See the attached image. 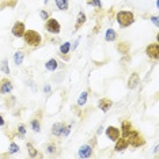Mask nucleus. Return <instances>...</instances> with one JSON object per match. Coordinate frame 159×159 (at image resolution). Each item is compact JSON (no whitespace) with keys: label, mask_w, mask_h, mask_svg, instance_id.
<instances>
[{"label":"nucleus","mask_w":159,"mask_h":159,"mask_svg":"<svg viewBox=\"0 0 159 159\" xmlns=\"http://www.w3.org/2000/svg\"><path fill=\"white\" fill-rule=\"evenodd\" d=\"M87 98H88V93L87 91H82L80 95H79V99H78V105L79 106H84L86 102H87Z\"/></svg>","instance_id":"nucleus-21"},{"label":"nucleus","mask_w":159,"mask_h":159,"mask_svg":"<svg viewBox=\"0 0 159 159\" xmlns=\"http://www.w3.org/2000/svg\"><path fill=\"white\" fill-rule=\"evenodd\" d=\"M93 155V147L90 144H84L79 148V157L80 158H90Z\"/></svg>","instance_id":"nucleus-12"},{"label":"nucleus","mask_w":159,"mask_h":159,"mask_svg":"<svg viewBox=\"0 0 159 159\" xmlns=\"http://www.w3.org/2000/svg\"><path fill=\"white\" fill-rule=\"evenodd\" d=\"M128 145H129V143H128V140H126V138H124V136L121 138V136H120V138L116 140L114 150H116L117 152H121L124 150H126V148H128Z\"/></svg>","instance_id":"nucleus-10"},{"label":"nucleus","mask_w":159,"mask_h":159,"mask_svg":"<svg viewBox=\"0 0 159 159\" xmlns=\"http://www.w3.org/2000/svg\"><path fill=\"white\" fill-rule=\"evenodd\" d=\"M55 4L59 10L67 11V10H68V6H69V0H55Z\"/></svg>","instance_id":"nucleus-17"},{"label":"nucleus","mask_w":159,"mask_h":159,"mask_svg":"<svg viewBox=\"0 0 159 159\" xmlns=\"http://www.w3.org/2000/svg\"><path fill=\"white\" fill-rule=\"evenodd\" d=\"M117 22L121 27H128L135 22V15L131 11H120L117 12Z\"/></svg>","instance_id":"nucleus-3"},{"label":"nucleus","mask_w":159,"mask_h":159,"mask_svg":"<svg viewBox=\"0 0 159 159\" xmlns=\"http://www.w3.org/2000/svg\"><path fill=\"white\" fill-rule=\"evenodd\" d=\"M69 50H71V42H64L61 46H60V56L61 57H64V60H68L69 57H68V53H69Z\"/></svg>","instance_id":"nucleus-13"},{"label":"nucleus","mask_w":159,"mask_h":159,"mask_svg":"<svg viewBox=\"0 0 159 159\" xmlns=\"http://www.w3.org/2000/svg\"><path fill=\"white\" fill-rule=\"evenodd\" d=\"M125 138H126V140H128L129 145H132V147H135V148L143 147V145L145 144V140H144V138L142 136V133L135 131V129H131V132H129Z\"/></svg>","instance_id":"nucleus-2"},{"label":"nucleus","mask_w":159,"mask_h":159,"mask_svg":"<svg viewBox=\"0 0 159 159\" xmlns=\"http://www.w3.org/2000/svg\"><path fill=\"white\" fill-rule=\"evenodd\" d=\"M69 131H71V125H65L63 124V129H61V136H68Z\"/></svg>","instance_id":"nucleus-27"},{"label":"nucleus","mask_w":159,"mask_h":159,"mask_svg":"<svg viewBox=\"0 0 159 159\" xmlns=\"http://www.w3.org/2000/svg\"><path fill=\"white\" fill-rule=\"evenodd\" d=\"M45 30L48 33H52V34H59L60 30H61V26L60 23L57 22V19L55 18H48L46 19V23H45Z\"/></svg>","instance_id":"nucleus-4"},{"label":"nucleus","mask_w":159,"mask_h":159,"mask_svg":"<svg viewBox=\"0 0 159 159\" xmlns=\"http://www.w3.org/2000/svg\"><path fill=\"white\" fill-rule=\"evenodd\" d=\"M23 40L27 46H33V48L40 46L41 42H42V37L36 30H26L23 34Z\"/></svg>","instance_id":"nucleus-1"},{"label":"nucleus","mask_w":159,"mask_h":159,"mask_svg":"<svg viewBox=\"0 0 159 159\" xmlns=\"http://www.w3.org/2000/svg\"><path fill=\"white\" fill-rule=\"evenodd\" d=\"M0 69H2L6 75L10 74V67H8V61H7V60H3V61H2V64H0Z\"/></svg>","instance_id":"nucleus-24"},{"label":"nucleus","mask_w":159,"mask_h":159,"mask_svg":"<svg viewBox=\"0 0 159 159\" xmlns=\"http://www.w3.org/2000/svg\"><path fill=\"white\" fill-rule=\"evenodd\" d=\"M105 40L107 42H113V41L117 40V31L113 30V29H107L106 30V34H105Z\"/></svg>","instance_id":"nucleus-15"},{"label":"nucleus","mask_w":159,"mask_h":159,"mask_svg":"<svg viewBox=\"0 0 159 159\" xmlns=\"http://www.w3.org/2000/svg\"><path fill=\"white\" fill-rule=\"evenodd\" d=\"M57 65H59V63H57L56 59H49L45 64V68L48 69V71H55V69L57 68Z\"/></svg>","instance_id":"nucleus-19"},{"label":"nucleus","mask_w":159,"mask_h":159,"mask_svg":"<svg viewBox=\"0 0 159 159\" xmlns=\"http://www.w3.org/2000/svg\"><path fill=\"white\" fill-rule=\"evenodd\" d=\"M86 14L83 11H80L78 14V18H76V23H75V30H79V29H80L82 26H83V25L86 23Z\"/></svg>","instance_id":"nucleus-14"},{"label":"nucleus","mask_w":159,"mask_h":159,"mask_svg":"<svg viewBox=\"0 0 159 159\" xmlns=\"http://www.w3.org/2000/svg\"><path fill=\"white\" fill-rule=\"evenodd\" d=\"M19 151V145L17 143H11V145H10V150H8V154H15V152Z\"/></svg>","instance_id":"nucleus-26"},{"label":"nucleus","mask_w":159,"mask_h":159,"mask_svg":"<svg viewBox=\"0 0 159 159\" xmlns=\"http://www.w3.org/2000/svg\"><path fill=\"white\" fill-rule=\"evenodd\" d=\"M27 151H29V155H30L31 158H36V157H38V151L34 148V145L33 144H30V143H27Z\"/></svg>","instance_id":"nucleus-23"},{"label":"nucleus","mask_w":159,"mask_h":159,"mask_svg":"<svg viewBox=\"0 0 159 159\" xmlns=\"http://www.w3.org/2000/svg\"><path fill=\"white\" fill-rule=\"evenodd\" d=\"M30 126L33 128L34 132H40L41 131V120L38 118V117H34L30 121Z\"/></svg>","instance_id":"nucleus-18"},{"label":"nucleus","mask_w":159,"mask_h":159,"mask_svg":"<svg viewBox=\"0 0 159 159\" xmlns=\"http://www.w3.org/2000/svg\"><path fill=\"white\" fill-rule=\"evenodd\" d=\"M40 17H41V19H44V21H46L48 18H49V14L45 11V10H42V11L40 12Z\"/></svg>","instance_id":"nucleus-31"},{"label":"nucleus","mask_w":159,"mask_h":159,"mask_svg":"<svg viewBox=\"0 0 159 159\" xmlns=\"http://www.w3.org/2000/svg\"><path fill=\"white\" fill-rule=\"evenodd\" d=\"M6 125V121H4V118H3V116L0 114V126H4Z\"/></svg>","instance_id":"nucleus-33"},{"label":"nucleus","mask_w":159,"mask_h":159,"mask_svg":"<svg viewBox=\"0 0 159 159\" xmlns=\"http://www.w3.org/2000/svg\"><path fill=\"white\" fill-rule=\"evenodd\" d=\"M131 129H132V124L128 121V120H125V121H122V124H121V132L122 133V136L125 138L126 135H128L129 132H131Z\"/></svg>","instance_id":"nucleus-16"},{"label":"nucleus","mask_w":159,"mask_h":159,"mask_svg":"<svg viewBox=\"0 0 159 159\" xmlns=\"http://www.w3.org/2000/svg\"><path fill=\"white\" fill-rule=\"evenodd\" d=\"M14 86H12V82L8 78H3L0 79V94H8L12 91Z\"/></svg>","instance_id":"nucleus-7"},{"label":"nucleus","mask_w":159,"mask_h":159,"mask_svg":"<svg viewBox=\"0 0 159 159\" xmlns=\"http://www.w3.org/2000/svg\"><path fill=\"white\" fill-rule=\"evenodd\" d=\"M18 133L22 138H25V135H26V125L25 124H19L18 125Z\"/></svg>","instance_id":"nucleus-25"},{"label":"nucleus","mask_w":159,"mask_h":159,"mask_svg":"<svg viewBox=\"0 0 159 159\" xmlns=\"http://www.w3.org/2000/svg\"><path fill=\"white\" fill-rule=\"evenodd\" d=\"M106 136H107V138H109L112 142H116L117 139L121 136V132H120L118 128H116V126L110 125V126H107V128H106Z\"/></svg>","instance_id":"nucleus-8"},{"label":"nucleus","mask_w":159,"mask_h":159,"mask_svg":"<svg viewBox=\"0 0 159 159\" xmlns=\"http://www.w3.org/2000/svg\"><path fill=\"white\" fill-rule=\"evenodd\" d=\"M117 48L121 50V53H126L129 50V46L126 45V44H118V46H117Z\"/></svg>","instance_id":"nucleus-29"},{"label":"nucleus","mask_w":159,"mask_h":159,"mask_svg":"<svg viewBox=\"0 0 159 159\" xmlns=\"http://www.w3.org/2000/svg\"><path fill=\"white\" fill-rule=\"evenodd\" d=\"M88 4L94 6V7H97V8L102 7V4H101V0H90V2H88Z\"/></svg>","instance_id":"nucleus-30"},{"label":"nucleus","mask_w":159,"mask_h":159,"mask_svg":"<svg viewBox=\"0 0 159 159\" xmlns=\"http://www.w3.org/2000/svg\"><path fill=\"white\" fill-rule=\"evenodd\" d=\"M23 57H25V53L22 52V50H18V52L14 55V63L17 65H21L22 63H23Z\"/></svg>","instance_id":"nucleus-20"},{"label":"nucleus","mask_w":159,"mask_h":159,"mask_svg":"<svg viewBox=\"0 0 159 159\" xmlns=\"http://www.w3.org/2000/svg\"><path fill=\"white\" fill-rule=\"evenodd\" d=\"M46 151H48V154H55V152H56V144H55V143H52V144H48Z\"/></svg>","instance_id":"nucleus-28"},{"label":"nucleus","mask_w":159,"mask_h":159,"mask_svg":"<svg viewBox=\"0 0 159 159\" xmlns=\"http://www.w3.org/2000/svg\"><path fill=\"white\" fill-rule=\"evenodd\" d=\"M45 91H46V93H49V91H50V87H49V86H46V87H45Z\"/></svg>","instance_id":"nucleus-34"},{"label":"nucleus","mask_w":159,"mask_h":159,"mask_svg":"<svg viewBox=\"0 0 159 159\" xmlns=\"http://www.w3.org/2000/svg\"><path fill=\"white\" fill-rule=\"evenodd\" d=\"M25 31H26V26H25L23 22H19V21H18V22H15V25H14V26H12V29H11L12 36L17 37V38L23 37Z\"/></svg>","instance_id":"nucleus-6"},{"label":"nucleus","mask_w":159,"mask_h":159,"mask_svg":"<svg viewBox=\"0 0 159 159\" xmlns=\"http://www.w3.org/2000/svg\"><path fill=\"white\" fill-rule=\"evenodd\" d=\"M139 82H140V76H139L138 72H132L131 76L128 78V88L129 90H133V88H136L138 87V84H139Z\"/></svg>","instance_id":"nucleus-11"},{"label":"nucleus","mask_w":159,"mask_h":159,"mask_svg":"<svg viewBox=\"0 0 159 159\" xmlns=\"http://www.w3.org/2000/svg\"><path fill=\"white\" fill-rule=\"evenodd\" d=\"M151 19H152V22H154V25H155V26L158 27V26H159V23H158V17H157V15H155V17H152Z\"/></svg>","instance_id":"nucleus-32"},{"label":"nucleus","mask_w":159,"mask_h":159,"mask_svg":"<svg viewBox=\"0 0 159 159\" xmlns=\"http://www.w3.org/2000/svg\"><path fill=\"white\" fill-rule=\"evenodd\" d=\"M145 55L152 60H158L159 59V44L158 42L150 44V45L145 48Z\"/></svg>","instance_id":"nucleus-5"},{"label":"nucleus","mask_w":159,"mask_h":159,"mask_svg":"<svg viewBox=\"0 0 159 159\" xmlns=\"http://www.w3.org/2000/svg\"><path fill=\"white\" fill-rule=\"evenodd\" d=\"M61 129H63V122H56L52 128V135L61 136Z\"/></svg>","instance_id":"nucleus-22"},{"label":"nucleus","mask_w":159,"mask_h":159,"mask_svg":"<svg viewBox=\"0 0 159 159\" xmlns=\"http://www.w3.org/2000/svg\"><path fill=\"white\" fill-rule=\"evenodd\" d=\"M112 106H113V101L110 99V98H102V99L98 101V107H99L103 113L109 112Z\"/></svg>","instance_id":"nucleus-9"}]
</instances>
